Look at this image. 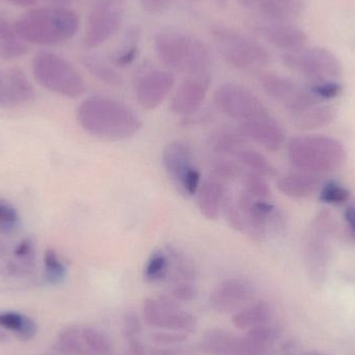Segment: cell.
Returning a JSON list of instances; mask_svg holds the SVG:
<instances>
[{
    "label": "cell",
    "instance_id": "ee69618b",
    "mask_svg": "<svg viewBox=\"0 0 355 355\" xmlns=\"http://www.w3.org/2000/svg\"><path fill=\"white\" fill-rule=\"evenodd\" d=\"M15 104L10 93V83H8V73L2 74L0 72V105L8 106Z\"/></svg>",
    "mask_w": 355,
    "mask_h": 355
},
{
    "label": "cell",
    "instance_id": "e0dca14e",
    "mask_svg": "<svg viewBox=\"0 0 355 355\" xmlns=\"http://www.w3.org/2000/svg\"><path fill=\"white\" fill-rule=\"evenodd\" d=\"M227 192V188L223 182L211 177L204 180L196 193L200 214L208 220H217L223 213Z\"/></svg>",
    "mask_w": 355,
    "mask_h": 355
},
{
    "label": "cell",
    "instance_id": "f1b7e54d",
    "mask_svg": "<svg viewBox=\"0 0 355 355\" xmlns=\"http://www.w3.org/2000/svg\"><path fill=\"white\" fill-rule=\"evenodd\" d=\"M315 56L327 80H336L342 75V66L337 56L327 48L314 47L309 49Z\"/></svg>",
    "mask_w": 355,
    "mask_h": 355
},
{
    "label": "cell",
    "instance_id": "5b68a950",
    "mask_svg": "<svg viewBox=\"0 0 355 355\" xmlns=\"http://www.w3.org/2000/svg\"><path fill=\"white\" fill-rule=\"evenodd\" d=\"M35 80L48 91L66 98H78L87 91L83 75L66 58L42 51L33 64Z\"/></svg>",
    "mask_w": 355,
    "mask_h": 355
},
{
    "label": "cell",
    "instance_id": "d4e9b609",
    "mask_svg": "<svg viewBox=\"0 0 355 355\" xmlns=\"http://www.w3.org/2000/svg\"><path fill=\"white\" fill-rule=\"evenodd\" d=\"M171 272V259L168 250H157L150 254L144 267V279L148 283L164 281Z\"/></svg>",
    "mask_w": 355,
    "mask_h": 355
},
{
    "label": "cell",
    "instance_id": "f6af8a7d",
    "mask_svg": "<svg viewBox=\"0 0 355 355\" xmlns=\"http://www.w3.org/2000/svg\"><path fill=\"white\" fill-rule=\"evenodd\" d=\"M144 10L151 14H159L168 8L172 0H139Z\"/></svg>",
    "mask_w": 355,
    "mask_h": 355
},
{
    "label": "cell",
    "instance_id": "83f0119b",
    "mask_svg": "<svg viewBox=\"0 0 355 355\" xmlns=\"http://www.w3.org/2000/svg\"><path fill=\"white\" fill-rule=\"evenodd\" d=\"M242 180V191L250 194L252 198L261 200H270L271 189L266 177L250 171L244 170Z\"/></svg>",
    "mask_w": 355,
    "mask_h": 355
},
{
    "label": "cell",
    "instance_id": "d590c367",
    "mask_svg": "<svg viewBox=\"0 0 355 355\" xmlns=\"http://www.w3.org/2000/svg\"><path fill=\"white\" fill-rule=\"evenodd\" d=\"M245 337L260 345L270 348L277 340V331L275 327L268 324L258 325L248 329Z\"/></svg>",
    "mask_w": 355,
    "mask_h": 355
},
{
    "label": "cell",
    "instance_id": "db71d44e",
    "mask_svg": "<svg viewBox=\"0 0 355 355\" xmlns=\"http://www.w3.org/2000/svg\"><path fill=\"white\" fill-rule=\"evenodd\" d=\"M313 355H317V354H313Z\"/></svg>",
    "mask_w": 355,
    "mask_h": 355
},
{
    "label": "cell",
    "instance_id": "3957f363",
    "mask_svg": "<svg viewBox=\"0 0 355 355\" xmlns=\"http://www.w3.org/2000/svg\"><path fill=\"white\" fill-rule=\"evenodd\" d=\"M287 157L294 170L323 176L343 168L347 151L341 141L327 135H295L288 141Z\"/></svg>",
    "mask_w": 355,
    "mask_h": 355
},
{
    "label": "cell",
    "instance_id": "cb8c5ba5",
    "mask_svg": "<svg viewBox=\"0 0 355 355\" xmlns=\"http://www.w3.org/2000/svg\"><path fill=\"white\" fill-rule=\"evenodd\" d=\"M0 329L10 331L24 341L33 339L37 334L35 321L18 312H0Z\"/></svg>",
    "mask_w": 355,
    "mask_h": 355
},
{
    "label": "cell",
    "instance_id": "ffe728a7",
    "mask_svg": "<svg viewBox=\"0 0 355 355\" xmlns=\"http://www.w3.org/2000/svg\"><path fill=\"white\" fill-rule=\"evenodd\" d=\"M337 108L329 104H317L310 110L293 116L294 125L300 130L314 131L331 125L337 118Z\"/></svg>",
    "mask_w": 355,
    "mask_h": 355
},
{
    "label": "cell",
    "instance_id": "7bdbcfd3",
    "mask_svg": "<svg viewBox=\"0 0 355 355\" xmlns=\"http://www.w3.org/2000/svg\"><path fill=\"white\" fill-rule=\"evenodd\" d=\"M137 55H139V46L137 44H130L116 54V58H114V64L119 68H126L135 62Z\"/></svg>",
    "mask_w": 355,
    "mask_h": 355
},
{
    "label": "cell",
    "instance_id": "277c9868",
    "mask_svg": "<svg viewBox=\"0 0 355 355\" xmlns=\"http://www.w3.org/2000/svg\"><path fill=\"white\" fill-rule=\"evenodd\" d=\"M154 46L168 70L187 76L211 74V54L200 40L178 31H162L155 35Z\"/></svg>",
    "mask_w": 355,
    "mask_h": 355
},
{
    "label": "cell",
    "instance_id": "9c48e42d",
    "mask_svg": "<svg viewBox=\"0 0 355 355\" xmlns=\"http://www.w3.org/2000/svg\"><path fill=\"white\" fill-rule=\"evenodd\" d=\"M215 106L221 114L233 120H252L270 114L262 100L242 85L227 83L214 94Z\"/></svg>",
    "mask_w": 355,
    "mask_h": 355
},
{
    "label": "cell",
    "instance_id": "5bb4252c",
    "mask_svg": "<svg viewBox=\"0 0 355 355\" xmlns=\"http://www.w3.org/2000/svg\"><path fill=\"white\" fill-rule=\"evenodd\" d=\"M331 237L313 227L306 234L304 244V258L309 272L314 281L322 282L327 277L331 257Z\"/></svg>",
    "mask_w": 355,
    "mask_h": 355
},
{
    "label": "cell",
    "instance_id": "b9f144b4",
    "mask_svg": "<svg viewBox=\"0 0 355 355\" xmlns=\"http://www.w3.org/2000/svg\"><path fill=\"white\" fill-rule=\"evenodd\" d=\"M124 329L127 339L139 338L141 329V321L139 315L135 311H127L124 316Z\"/></svg>",
    "mask_w": 355,
    "mask_h": 355
},
{
    "label": "cell",
    "instance_id": "1f68e13d",
    "mask_svg": "<svg viewBox=\"0 0 355 355\" xmlns=\"http://www.w3.org/2000/svg\"><path fill=\"white\" fill-rule=\"evenodd\" d=\"M350 196L352 193L345 186L336 181H329L321 186L319 200L324 204L339 206L347 202Z\"/></svg>",
    "mask_w": 355,
    "mask_h": 355
},
{
    "label": "cell",
    "instance_id": "836d02e7",
    "mask_svg": "<svg viewBox=\"0 0 355 355\" xmlns=\"http://www.w3.org/2000/svg\"><path fill=\"white\" fill-rule=\"evenodd\" d=\"M45 277L51 285L62 283L67 277V267L54 250H47L44 258Z\"/></svg>",
    "mask_w": 355,
    "mask_h": 355
},
{
    "label": "cell",
    "instance_id": "ba28073f",
    "mask_svg": "<svg viewBox=\"0 0 355 355\" xmlns=\"http://www.w3.org/2000/svg\"><path fill=\"white\" fill-rule=\"evenodd\" d=\"M143 313L146 323L154 329L186 334L192 333L198 327L196 316L184 311L179 302L168 296L146 298Z\"/></svg>",
    "mask_w": 355,
    "mask_h": 355
},
{
    "label": "cell",
    "instance_id": "44dd1931",
    "mask_svg": "<svg viewBox=\"0 0 355 355\" xmlns=\"http://www.w3.org/2000/svg\"><path fill=\"white\" fill-rule=\"evenodd\" d=\"M248 139L239 131L220 130L215 133L210 141L212 152L221 157H236L248 147Z\"/></svg>",
    "mask_w": 355,
    "mask_h": 355
},
{
    "label": "cell",
    "instance_id": "30bf717a",
    "mask_svg": "<svg viewBox=\"0 0 355 355\" xmlns=\"http://www.w3.org/2000/svg\"><path fill=\"white\" fill-rule=\"evenodd\" d=\"M123 16V0H98L87 17L83 44L89 48H97L105 44L118 33Z\"/></svg>",
    "mask_w": 355,
    "mask_h": 355
},
{
    "label": "cell",
    "instance_id": "c3c4849f",
    "mask_svg": "<svg viewBox=\"0 0 355 355\" xmlns=\"http://www.w3.org/2000/svg\"><path fill=\"white\" fill-rule=\"evenodd\" d=\"M129 344V349L133 355H144L145 354V349H144L143 344H141L139 338H130L127 339Z\"/></svg>",
    "mask_w": 355,
    "mask_h": 355
},
{
    "label": "cell",
    "instance_id": "d6986e66",
    "mask_svg": "<svg viewBox=\"0 0 355 355\" xmlns=\"http://www.w3.org/2000/svg\"><path fill=\"white\" fill-rule=\"evenodd\" d=\"M260 83L264 93L275 101L283 104L286 110L300 91V87L291 79L275 73L263 75Z\"/></svg>",
    "mask_w": 355,
    "mask_h": 355
},
{
    "label": "cell",
    "instance_id": "816d5d0a",
    "mask_svg": "<svg viewBox=\"0 0 355 355\" xmlns=\"http://www.w3.org/2000/svg\"><path fill=\"white\" fill-rule=\"evenodd\" d=\"M50 2L52 6H68L72 2V0H46Z\"/></svg>",
    "mask_w": 355,
    "mask_h": 355
},
{
    "label": "cell",
    "instance_id": "8992f818",
    "mask_svg": "<svg viewBox=\"0 0 355 355\" xmlns=\"http://www.w3.org/2000/svg\"><path fill=\"white\" fill-rule=\"evenodd\" d=\"M211 35L225 62L238 70H259L270 62V54L264 46L235 29L216 26Z\"/></svg>",
    "mask_w": 355,
    "mask_h": 355
},
{
    "label": "cell",
    "instance_id": "f5cc1de1",
    "mask_svg": "<svg viewBox=\"0 0 355 355\" xmlns=\"http://www.w3.org/2000/svg\"><path fill=\"white\" fill-rule=\"evenodd\" d=\"M277 1L287 2V1H289V0H277Z\"/></svg>",
    "mask_w": 355,
    "mask_h": 355
},
{
    "label": "cell",
    "instance_id": "d6a6232c",
    "mask_svg": "<svg viewBox=\"0 0 355 355\" xmlns=\"http://www.w3.org/2000/svg\"><path fill=\"white\" fill-rule=\"evenodd\" d=\"M85 64L92 75L96 77L98 80L105 85L116 87L122 83V77L112 67L107 66L104 62L96 60V58H85Z\"/></svg>",
    "mask_w": 355,
    "mask_h": 355
},
{
    "label": "cell",
    "instance_id": "f907efd6",
    "mask_svg": "<svg viewBox=\"0 0 355 355\" xmlns=\"http://www.w3.org/2000/svg\"><path fill=\"white\" fill-rule=\"evenodd\" d=\"M15 6H22V8H27V6H33L37 3V0H6Z\"/></svg>",
    "mask_w": 355,
    "mask_h": 355
},
{
    "label": "cell",
    "instance_id": "e575fe53",
    "mask_svg": "<svg viewBox=\"0 0 355 355\" xmlns=\"http://www.w3.org/2000/svg\"><path fill=\"white\" fill-rule=\"evenodd\" d=\"M223 214L225 215V219L232 229L241 234L246 233L245 218L240 211L233 193H231L229 190H227L225 202H223Z\"/></svg>",
    "mask_w": 355,
    "mask_h": 355
},
{
    "label": "cell",
    "instance_id": "74e56055",
    "mask_svg": "<svg viewBox=\"0 0 355 355\" xmlns=\"http://www.w3.org/2000/svg\"><path fill=\"white\" fill-rule=\"evenodd\" d=\"M29 47L20 39L0 41V58L10 60L21 58L28 52Z\"/></svg>",
    "mask_w": 355,
    "mask_h": 355
},
{
    "label": "cell",
    "instance_id": "bcb514c9",
    "mask_svg": "<svg viewBox=\"0 0 355 355\" xmlns=\"http://www.w3.org/2000/svg\"><path fill=\"white\" fill-rule=\"evenodd\" d=\"M19 39L15 29V24H12L8 19L0 15V41H10V40ZM22 41V40H21Z\"/></svg>",
    "mask_w": 355,
    "mask_h": 355
},
{
    "label": "cell",
    "instance_id": "7c38bea8",
    "mask_svg": "<svg viewBox=\"0 0 355 355\" xmlns=\"http://www.w3.org/2000/svg\"><path fill=\"white\" fill-rule=\"evenodd\" d=\"M211 83L212 74L187 76L171 99V112L177 116H193L202 108Z\"/></svg>",
    "mask_w": 355,
    "mask_h": 355
},
{
    "label": "cell",
    "instance_id": "4fadbf2b",
    "mask_svg": "<svg viewBox=\"0 0 355 355\" xmlns=\"http://www.w3.org/2000/svg\"><path fill=\"white\" fill-rule=\"evenodd\" d=\"M238 131L270 152L279 151L286 143L285 129L270 114L240 123Z\"/></svg>",
    "mask_w": 355,
    "mask_h": 355
},
{
    "label": "cell",
    "instance_id": "f35d334b",
    "mask_svg": "<svg viewBox=\"0 0 355 355\" xmlns=\"http://www.w3.org/2000/svg\"><path fill=\"white\" fill-rule=\"evenodd\" d=\"M152 342L156 345L162 347H170V346L178 345L187 341L188 337L186 334L180 331H157L151 336Z\"/></svg>",
    "mask_w": 355,
    "mask_h": 355
},
{
    "label": "cell",
    "instance_id": "8fae6325",
    "mask_svg": "<svg viewBox=\"0 0 355 355\" xmlns=\"http://www.w3.org/2000/svg\"><path fill=\"white\" fill-rule=\"evenodd\" d=\"M176 85L175 75L171 71H148L139 77L135 83V97L141 107L156 110L164 103Z\"/></svg>",
    "mask_w": 355,
    "mask_h": 355
},
{
    "label": "cell",
    "instance_id": "7402d4cb",
    "mask_svg": "<svg viewBox=\"0 0 355 355\" xmlns=\"http://www.w3.org/2000/svg\"><path fill=\"white\" fill-rule=\"evenodd\" d=\"M272 316L270 306L265 302H257L238 311L233 318L234 327L240 331L250 329L258 325L267 324Z\"/></svg>",
    "mask_w": 355,
    "mask_h": 355
},
{
    "label": "cell",
    "instance_id": "2e32d148",
    "mask_svg": "<svg viewBox=\"0 0 355 355\" xmlns=\"http://www.w3.org/2000/svg\"><path fill=\"white\" fill-rule=\"evenodd\" d=\"M323 185L322 176L294 170L277 178V189L292 198H308L320 190Z\"/></svg>",
    "mask_w": 355,
    "mask_h": 355
},
{
    "label": "cell",
    "instance_id": "681fc988",
    "mask_svg": "<svg viewBox=\"0 0 355 355\" xmlns=\"http://www.w3.org/2000/svg\"><path fill=\"white\" fill-rule=\"evenodd\" d=\"M150 355H182L176 349L171 347H158L156 349L151 350Z\"/></svg>",
    "mask_w": 355,
    "mask_h": 355
},
{
    "label": "cell",
    "instance_id": "ac0fdd59",
    "mask_svg": "<svg viewBox=\"0 0 355 355\" xmlns=\"http://www.w3.org/2000/svg\"><path fill=\"white\" fill-rule=\"evenodd\" d=\"M261 35L279 49L288 52H298L306 46L308 37L304 31L291 25L273 23L259 28Z\"/></svg>",
    "mask_w": 355,
    "mask_h": 355
},
{
    "label": "cell",
    "instance_id": "6da1fadb",
    "mask_svg": "<svg viewBox=\"0 0 355 355\" xmlns=\"http://www.w3.org/2000/svg\"><path fill=\"white\" fill-rule=\"evenodd\" d=\"M77 121L89 135L110 141L131 139L143 127V121L132 108L106 96L83 100L77 108Z\"/></svg>",
    "mask_w": 355,
    "mask_h": 355
},
{
    "label": "cell",
    "instance_id": "52a82bcc",
    "mask_svg": "<svg viewBox=\"0 0 355 355\" xmlns=\"http://www.w3.org/2000/svg\"><path fill=\"white\" fill-rule=\"evenodd\" d=\"M162 159L166 175L178 190L186 196H196L202 176L189 144L181 139L170 141L162 151Z\"/></svg>",
    "mask_w": 355,
    "mask_h": 355
},
{
    "label": "cell",
    "instance_id": "60d3db41",
    "mask_svg": "<svg viewBox=\"0 0 355 355\" xmlns=\"http://www.w3.org/2000/svg\"><path fill=\"white\" fill-rule=\"evenodd\" d=\"M196 291L194 283H188V282H181V283H175L172 289V297L175 298L179 302H192L196 300Z\"/></svg>",
    "mask_w": 355,
    "mask_h": 355
},
{
    "label": "cell",
    "instance_id": "484cf974",
    "mask_svg": "<svg viewBox=\"0 0 355 355\" xmlns=\"http://www.w3.org/2000/svg\"><path fill=\"white\" fill-rule=\"evenodd\" d=\"M236 159L244 168L250 172L257 173L266 178L277 176V171L275 166L271 164L266 156L257 150L246 147L236 156Z\"/></svg>",
    "mask_w": 355,
    "mask_h": 355
},
{
    "label": "cell",
    "instance_id": "9a60e30c",
    "mask_svg": "<svg viewBox=\"0 0 355 355\" xmlns=\"http://www.w3.org/2000/svg\"><path fill=\"white\" fill-rule=\"evenodd\" d=\"M254 293L252 285L245 279H230L215 288L210 295L212 309L219 313H230L248 302Z\"/></svg>",
    "mask_w": 355,
    "mask_h": 355
},
{
    "label": "cell",
    "instance_id": "7dc6e473",
    "mask_svg": "<svg viewBox=\"0 0 355 355\" xmlns=\"http://www.w3.org/2000/svg\"><path fill=\"white\" fill-rule=\"evenodd\" d=\"M344 219L350 236L355 240V205H349L344 212Z\"/></svg>",
    "mask_w": 355,
    "mask_h": 355
},
{
    "label": "cell",
    "instance_id": "603a6c76",
    "mask_svg": "<svg viewBox=\"0 0 355 355\" xmlns=\"http://www.w3.org/2000/svg\"><path fill=\"white\" fill-rule=\"evenodd\" d=\"M238 337L221 329H212L202 338V348L210 355H234Z\"/></svg>",
    "mask_w": 355,
    "mask_h": 355
},
{
    "label": "cell",
    "instance_id": "7a4b0ae2",
    "mask_svg": "<svg viewBox=\"0 0 355 355\" xmlns=\"http://www.w3.org/2000/svg\"><path fill=\"white\" fill-rule=\"evenodd\" d=\"M17 35L25 43L56 46L75 37L80 19L67 6L33 8L14 23Z\"/></svg>",
    "mask_w": 355,
    "mask_h": 355
},
{
    "label": "cell",
    "instance_id": "8d00e7d4",
    "mask_svg": "<svg viewBox=\"0 0 355 355\" xmlns=\"http://www.w3.org/2000/svg\"><path fill=\"white\" fill-rule=\"evenodd\" d=\"M310 89L321 101V100H331L339 97L343 92V87L341 83L335 80H323L313 83Z\"/></svg>",
    "mask_w": 355,
    "mask_h": 355
},
{
    "label": "cell",
    "instance_id": "4dcf8cb0",
    "mask_svg": "<svg viewBox=\"0 0 355 355\" xmlns=\"http://www.w3.org/2000/svg\"><path fill=\"white\" fill-rule=\"evenodd\" d=\"M83 344L96 355H110L112 352V342L110 338L99 329H81Z\"/></svg>",
    "mask_w": 355,
    "mask_h": 355
},
{
    "label": "cell",
    "instance_id": "4316f807",
    "mask_svg": "<svg viewBox=\"0 0 355 355\" xmlns=\"http://www.w3.org/2000/svg\"><path fill=\"white\" fill-rule=\"evenodd\" d=\"M244 173V168L237 160L219 156L211 162L210 176L219 181L231 182L239 179Z\"/></svg>",
    "mask_w": 355,
    "mask_h": 355
},
{
    "label": "cell",
    "instance_id": "f546056e",
    "mask_svg": "<svg viewBox=\"0 0 355 355\" xmlns=\"http://www.w3.org/2000/svg\"><path fill=\"white\" fill-rule=\"evenodd\" d=\"M83 336L78 327H68L58 336L56 349L67 355H79L83 352Z\"/></svg>",
    "mask_w": 355,
    "mask_h": 355
},
{
    "label": "cell",
    "instance_id": "ab89813d",
    "mask_svg": "<svg viewBox=\"0 0 355 355\" xmlns=\"http://www.w3.org/2000/svg\"><path fill=\"white\" fill-rule=\"evenodd\" d=\"M17 211L8 202L0 200V232L12 231L18 225Z\"/></svg>",
    "mask_w": 355,
    "mask_h": 355
}]
</instances>
